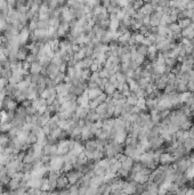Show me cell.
<instances>
[{
  "label": "cell",
  "instance_id": "15",
  "mask_svg": "<svg viewBox=\"0 0 194 195\" xmlns=\"http://www.w3.org/2000/svg\"><path fill=\"white\" fill-rule=\"evenodd\" d=\"M191 56H192V57L194 58V48L192 49V51H191Z\"/></svg>",
  "mask_w": 194,
  "mask_h": 195
},
{
  "label": "cell",
  "instance_id": "2",
  "mask_svg": "<svg viewBox=\"0 0 194 195\" xmlns=\"http://www.w3.org/2000/svg\"><path fill=\"white\" fill-rule=\"evenodd\" d=\"M104 91L102 88H99V87H96V88H92V89H89L88 90V98L89 100H95V98H97L102 92Z\"/></svg>",
  "mask_w": 194,
  "mask_h": 195
},
{
  "label": "cell",
  "instance_id": "7",
  "mask_svg": "<svg viewBox=\"0 0 194 195\" xmlns=\"http://www.w3.org/2000/svg\"><path fill=\"white\" fill-rule=\"evenodd\" d=\"M116 90V87H115V85H113V83H110V82H107L106 83V86L104 87V91L106 92V95H112L113 92L115 91Z\"/></svg>",
  "mask_w": 194,
  "mask_h": 195
},
{
  "label": "cell",
  "instance_id": "5",
  "mask_svg": "<svg viewBox=\"0 0 194 195\" xmlns=\"http://www.w3.org/2000/svg\"><path fill=\"white\" fill-rule=\"evenodd\" d=\"M37 26H38V29H41V30H49L50 21L49 20H39L37 22Z\"/></svg>",
  "mask_w": 194,
  "mask_h": 195
},
{
  "label": "cell",
  "instance_id": "1",
  "mask_svg": "<svg viewBox=\"0 0 194 195\" xmlns=\"http://www.w3.org/2000/svg\"><path fill=\"white\" fill-rule=\"evenodd\" d=\"M160 164H170L173 163L175 161V157H174L173 154H170L168 152H162L161 155H160Z\"/></svg>",
  "mask_w": 194,
  "mask_h": 195
},
{
  "label": "cell",
  "instance_id": "14",
  "mask_svg": "<svg viewBox=\"0 0 194 195\" xmlns=\"http://www.w3.org/2000/svg\"><path fill=\"white\" fill-rule=\"evenodd\" d=\"M126 16H127V14H126V13H124V9H122V8H121L120 11H118V13H116V17L119 18V20H124V17H126Z\"/></svg>",
  "mask_w": 194,
  "mask_h": 195
},
{
  "label": "cell",
  "instance_id": "4",
  "mask_svg": "<svg viewBox=\"0 0 194 195\" xmlns=\"http://www.w3.org/2000/svg\"><path fill=\"white\" fill-rule=\"evenodd\" d=\"M41 70H43V65L39 63V62H33V63H31V66H30V73H32V74L41 73Z\"/></svg>",
  "mask_w": 194,
  "mask_h": 195
},
{
  "label": "cell",
  "instance_id": "13",
  "mask_svg": "<svg viewBox=\"0 0 194 195\" xmlns=\"http://www.w3.org/2000/svg\"><path fill=\"white\" fill-rule=\"evenodd\" d=\"M102 68V65H101V64H98L97 63V62H94V63L92 64V65H90V71L92 72H97V71H99V69Z\"/></svg>",
  "mask_w": 194,
  "mask_h": 195
},
{
  "label": "cell",
  "instance_id": "3",
  "mask_svg": "<svg viewBox=\"0 0 194 195\" xmlns=\"http://www.w3.org/2000/svg\"><path fill=\"white\" fill-rule=\"evenodd\" d=\"M183 146H184V148L187 151V153H190L191 151L194 148V138H192V137L186 138L183 142Z\"/></svg>",
  "mask_w": 194,
  "mask_h": 195
},
{
  "label": "cell",
  "instance_id": "8",
  "mask_svg": "<svg viewBox=\"0 0 194 195\" xmlns=\"http://www.w3.org/2000/svg\"><path fill=\"white\" fill-rule=\"evenodd\" d=\"M178 25H179V28L183 30V29L187 28V26H190L191 25V20L190 18H182V20H178L177 21Z\"/></svg>",
  "mask_w": 194,
  "mask_h": 195
},
{
  "label": "cell",
  "instance_id": "12",
  "mask_svg": "<svg viewBox=\"0 0 194 195\" xmlns=\"http://www.w3.org/2000/svg\"><path fill=\"white\" fill-rule=\"evenodd\" d=\"M143 5H144V1H143V0H137V1H134V2L131 4V6L138 11L142 7H143Z\"/></svg>",
  "mask_w": 194,
  "mask_h": 195
},
{
  "label": "cell",
  "instance_id": "11",
  "mask_svg": "<svg viewBox=\"0 0 194 195\" xmlns=\"http://www.w3.org/2000/svg\"><path fill=\"white\" fill-rule=\"evenodd\" d=\"M82 63H83V68H90V65L94 63V57H85L82 60Z\"/></svg>",
  "mask_w": 194,
  "mask_h": 195
},
{
  "label": "cell",
  "instance_id": "16",
  "mask_svg": "<svg viewBox=\"0 0 194 195\" xmlns=\"http://www.w3.org/2000/svg\"><path fill=\"white\" fill-rule=\"evenodd\" d=\"M193 11H194V6H193Z\"/></svg>",
  "mask_w": 194,
  "mask_h": 195
},
{
  "label": "cell",
  "instance_id": "10",
  "mask_svg": "<svg viewBox=\"0 0 194 195\" xmlns=\"http://www.w3.org/2000/svg\"><path fill=\"white\" fill-rule=\"evenodd\" d=\"M90 75H92V71H90V69H89V68L82 69L81 79H83V80H87V81H88L89 79H90Z\"/></svg>",
  "mask_w": 194,
  "mask_h": 195
},
{
  "label": "cell",
  "instance_id": "6",
  "mask_svg": "<svg viewBox=\"0 0 194 195\" xmlns=\"http://www.w3.org/2000/svg\"><path fill=\"white\" fill-rule=\"evenodd\" d=\"M154 11L155 9L153 8V6L151 5V2H150V4H144L143 5V7L139 9V11H142V13L145 14V15H151Z\"/></svg>",
  "mask_w": 194,
  "mask_h": 195
},
{
  "label": "cell",
  "instance_id": "9",
  "mask_svg": "<svg viewBox=\"0 0 194 195\" xmlns=\"http://www.w3.org/2000/svg\"><path fill=\"white\" fill-rule=\"evenodd\" d=\"M107 109H109V107H107V104L104 102V103L99 104L98 106L95 109V111H96V113L103 114V113H106V112H107Z\"/></svg>",
  "mask_w": 194,
  "mask_h": 195
}]
</instances>
